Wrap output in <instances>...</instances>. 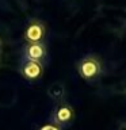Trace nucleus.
I'll list each match as a JSON object with an SVG mask.
<instances>
[{
	"label": "nucleus",
	"mask_w": 126,
	"mask_h": 130,
	"mask_svg": "<svg viewBox=\"0 0 126 130\" xmlns=\"http://www.w3.org/2000/svg\"><path fill=\"white\" fill-rule=\"evenodd\" d=\"M19 73L23 79L28 81H35L41 79L43 73V64L38 62V61H31L26 58H20L19 62Z\"/></svg>",
	"instance_id": "20e7f679"
},
{
	"label": "nucleus",
	"mask_w": 126,
	"mask_h": 130,
	"mask_svg": "<svg viewBox=\"0 0 126 130\" xmlns=\"http://www.w3.org/2000/svg\"><path fill=\"white\" fill-rule=\"evenodd\" d=\"M45 35H46V26L42 20L33 18L28 20V23L24 27L23 38L27 43H35V42H43Z\"/></svg>",
	"instance_id": "7ed1b4c3"
},
{
	"label": "nucleus",
	"mask_w": 126,
	"mask_h": 130,
	"mask_svg": "<svg viewBox=\"0 0 126 130\" xmlns=\"http://www.w3.org/2000/svg\"><path fill=\"white\" fill-rule=\"evenodd\" d=\"M118 130H126V121H122L119 125H118Z\"/></svg>",
	"instance_id": "6e6552de"
},
{
	"label": "nucleus",
	"mask_w": 126,
	"mask_h": 130,
	"mask_svg": "<svg viewBox=\"0 0 126 130\" xmlns=\"http://www.w3.org/2000/svg\"><path fill=\"white\" fill-rule=\"evenodd\" d=\"M23 58L38 61L45 64V60L48 57V49L43 42H35V43H26L23 47Z\"/></svg>",
	"instance_id": "39448f33"
},
{
	"label": "nucleus",
	"mask_w": 126,
	"mask_h": 130,
	"mask_svg": "<svg viewBox=\"0 0 126 130\" xmlns=\"http://www.w3.org/2000/svg\"><path fill=\"white\" fill-rule=\"evenodd\" d=\"M49 119H50L52 123L60 126L61 129H65L75 122L76 111L72 104H69L67 100H64L53 106L50 115H49Z\"/></svg>",
	"instance_id": "f03ea898"
},
{
	"label": "nucleus",
	"mask_w": 126,
	"mask_h": 130,
	"mask_svg": "<svg viewBox=\"0 0 126 130\" xmlns=\"http://www.w3.org/2000/svg\"><path fill=\"white\" fill-rule=\"evenodd\" d=\"M46 95L52 102L54 103H60L64 102L67 98V85L62 81H54V83L49 84L46 89Z\"/></svg>",
	"instance_id": "423d86ee"
},
{
	"label": "nucleus",
	"mask_w": 126,
	"mask_h": 130,
	"mask_svg": "<svg viewBox=\"0 0 126 130\" xmlns=\"http://www.w3.org/2000/svg\"><path fill=\"white\" fill-rule=\"evenodd\" d=\"M38 130H64V129H61L60 126H57L54 123H52V122H48V123H45L42 126H39Z\"/></svg>",
	"instance_id": "0eeeda50"
},
{
	"label": "nucleus",
	"mask_w": 126,
	"mask_h": 130,
	"mask_svg": "<svg viewBox=\"0 0 126 130\" xmlns=\"http://www.w3.org/2000/svg\"><path fill=\"white\" fill-rule=\"evenodd\" d=\"M76 72L83 80L88 81H95L102 76L103 72V62L100 57L93 54H85L76 62Z\"/></svg>",
	"instance_id": "f257e3e1"
}]
</instances>
